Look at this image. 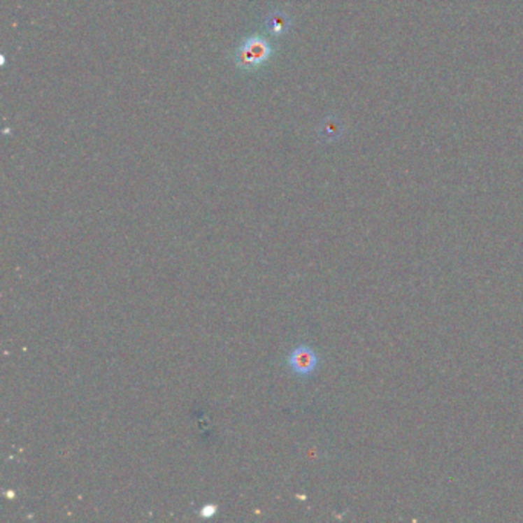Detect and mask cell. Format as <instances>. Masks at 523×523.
I'll use <instances>...</instances> for the list:
<instances>
[{
    "label": "cell",
    "instance_id": "1",
    "mask_svg": "<svg viewBox=\"0 0 523 523\" xmlns=\"http://www.w3.org/2000/svg\"><path fill=\"white\" fill-rule=\"evenodd\" d=\"M276 50V45L263 34H252L243 38L234 52V63L238 69L252 73L263 68L271 60Z\"/></svg>",
    "mask_w": 523,
    "mask_h": 523
},
{
    "label": "cell",
    "instance_id": "2",
    "mask_svg": "<svg viewBox=\"0 0 523 523\" xmlns=\"http://www.w3.org/2000/svg\"><path fill=\"white\" fill-rule=\"evenodd\" d=\"M289 367L295 375L308 376L318 367V354L310 347L299 345L289 354Z\"/></svg>",
    "mask_w": 523,
    "mask_h": 523
},
{
    "label": "cell",
    "instance_id": "4",
    "mask_svg": "<svg viewBox=\"0 0 523 523\" xmlns=\"http://www.w3.org/2000/svg\"><path fill=\"white\" fill-rule=\"evenodd\" d=\"M217 511H218V508H217V506H215V505L208 503V505H204V506H203V508L200 510V516H201V517H204V519H210V517H213V516H215V514H217Z\"/></svg>",
    "mask_w": 523,
    "mask_h": 523
},
{
    "label": "cell",
    "instance_id": "3",
    "mask_svg": "<svg viewBox=\"0 0 523 523\" xmlns=\"http://www.w3.org/2000/svg\"><path fill=\"white\" fill-rule=\"evenodd\" d=\"M264 27H266V33L275 38L285 36L289 33L290 27H292L290 15L285 11L275 8V10H272L266 15Z\"/></svg>",
    "mask_w": 523,
    "mask_h": 523
}]
</instances>
